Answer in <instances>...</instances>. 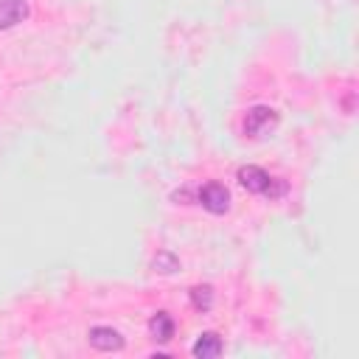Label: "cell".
<instances>
[{
  "label": "cell",
  "instance_id": "obj_1",
  "mask_svg": "<svg viewBox=\"0 0 359 359\" xmlns=\"http://www.w3.org/2000/svg\"><path fill=\"white\" fill-rule=\"evenodd\" d=\"M278 123H280V118H278V112L272 107H264V104L261 107H250L247 115H244V135L258 140V137H266L269 132H275Z\"/></svg>",
  "mask_w": 359,
  "mask_h": 359
},
{
  "label": "cell",
  "instance_id": "obj_2",
  "mask_svg": "<svg viewBox=\"0 0 359 359\" xmlns=\"http://www.w3.org/2000/svg\"><path fill=\"white\" fill-rule=\"evenodd\" d=\"M199 202L205 210L210 213H227L230 210V191L222 185V182H208L202 191H199Z\"/></svg>",
  "mask_w": 359,
  "mask_h": 359
},
{
  "label": "cell",
  "instance_id": "obj_3",
  "mask_svg": "<svg viewBox=\"0 0 359 359\" xmlns=\"http://www.w3.org/2000/svg\"><path fill=\"white\" fill-rule=\"evenodd\" d=\"M87 339H90V345H93L95 351H104V353H109V351H121V348H123V337H121V331H115V328H109V325H95V328H90Z\"/></svg>",
  "mask_w": 359,
  "mask_h": 359
},
{
  "label": "cell",
  "instance_id": "obj_4",
  "mask_svg": "<svg viewBox=\"0 0 359 359\" xmlns=\"http://www.w3.org/2000/svg\"><path fill=\"white\" fill-rule=\"evenodd\" d=\"M269 180H272V177H269L264 168H258V165H241V168H238V182H241V188L250 191V194H261V196H264Z\"/></svg>",
  "mask_w": 359,
  "mask_h": 359
},
{
  "label": "cell",
  "instance_id": "obj_5",
  "mask_svg": "<svg viewBox=\"0 0 359 359\" xmlns=\"http://www.w3.org/2000/svg\"><path fill=\"white\" fill-rule=\"evenodd\" d=\"M25 17H28L25 0H0V31L20 25Z\"/></svg>",
  "mask_w": 359,
  "mask_h": 359
},
{
  "label": "cell",
  "instance_id": "obj_6",
  "mask_svg": "<svg viewBox=\"0 0 359 359\" xmlns=\"http://www.w3.org/2000/svg\"><path fill=\"white\" fill-rule=\"evenodd\" d=\"M191 353H194L196 359H213V356H219V353H222V337H219L216 331L199 334V339L194 342Z\"/></svg>",
  "mask_w": 359,
  "mask_h": 359
},
{
  "label": "cell",
  "instance_id": "obj_7",
  "mask_svg": "<svg viewBox=\"0 0 359 359\" xmlns=\"http://www.w3.org/2000/svg\"><path fill=\"white\" fill-rule=\"evenodd\" d=\"M149 334H151L154 342H168L174 337V317L168 311H157L149 320Z\"/></svg>",
  "mask_w": 359,
  "mask_h": 359
},
{
  "label": "cell",
  "instance_id": "obj_8",
  "mask_svg": "<svg viewBox=\"0 0 359 359\" xmlns=\"http://www.w3.org/2000/svg\"><path fill=\"white\" fill-rule=\"evenodd\" d=\"M151 269L160 272V275H171V272L180 269V258H177L174 252H168V250H160V252L151 258Z\"/></svg>",
  "mask_w": 359,
  "mask_h": 359
},
{
  "label": "cell",
  "instance_id": "obj_9",
  "mask_svg": "<svg viewBox=\"0 0 359 359\" xmlns=\"http://www.w3.org/2000/svg\"><path fill=\"white\" fill-rule=\"evenodd\" d=\"M191 303H194L196 311H210V306H213V286H208V283L194 286L191 289Z\"/></svg>",
  "mask_w": 359,
  "mask_h": 359
},
{
  "label": "cell",
  "instance_id": "obj_10",
  "mask_svg": "<svg viewBox=\"0 0 359 359\" xmlns=\"http://www.w3.org/2000/svg\"><path fill=\"white\" fill-rule=\"evenodd\" d=\"M283 194H286V182L272 177L269 185H266V191H264V196H266V199H278V196H283Z\"/></svg>",
  "mask_w": 359,
  "mask_h": 359
}]
</instances>
